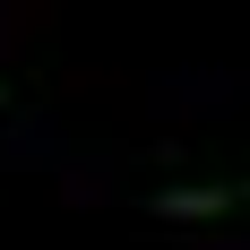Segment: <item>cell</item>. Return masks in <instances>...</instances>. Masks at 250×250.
I'll use <instances>...</instances> for the list:
<instances>
[{
    "instance_id": "cell-1",
    "label": "cell",
    "mask_w": 250,
    "mask_h": 250,
    "mask_svg": "<svg viewBox=\"0 0 250 250\" xmlns=\"http://www.w3.org/2000/svg\"><path fill=\"white\" fill-rule=\"evenodd\" d=\"M250 207V181H164L147 190V216L164 225H216V216H242Z\"/></svg>"
},
{
    "instance_id": "cell-2",
    "label": "cell",
    "mask_w": 250,
    "mask_h": 250,
    "mask_svg": "<svg viewBox=\"0 0 250 250\" xmlns=\"http://www.w3.org/2000/svg\"><path fill=\"white\" fill-rule=\"evenodd\" d=\"M0 104H9V86H0Z\"/></svg>"
}]
</instances>
